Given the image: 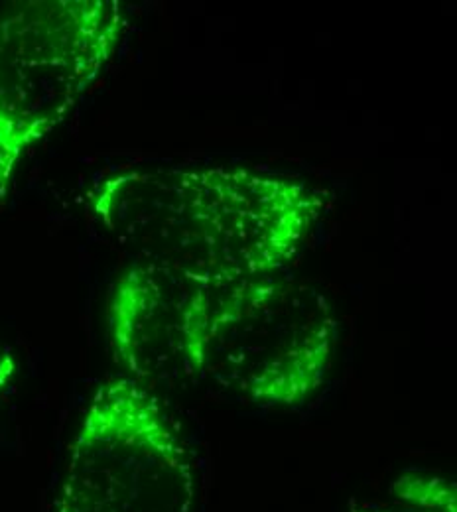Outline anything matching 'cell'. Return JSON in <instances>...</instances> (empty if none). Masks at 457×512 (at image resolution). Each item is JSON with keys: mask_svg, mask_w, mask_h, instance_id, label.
Instances as JSON below:
<instances>
[{"mask_svg": "<svg viewBox=\"0 0 457 512\" xmlns=\"http://www.w3.org/2000/svg\"><path fill=\"white\" fill-rule=\"evenodd\" d=\"M93 213L138 262L227 288L284 264L308 227L310 199L247 170H125L101 182Z\"/></svg>", "mask_w": 457, "mask_h": 512, "instance_id": "1", "label": "cell"}, {"mask_svg": "<svg viewBox=\"0 0 457 512\" xmlns=\"http://www.w3.org/2000/svg\"><path fill=\"white\" fill-rule=\"evenodd\" d=\"M117 0L0 2V195L26 150L48 136L115 56Z\"/></svg>", "mask_w": 457, "mask_h": 512, "instance_id": "2", "label": "cell"}, {"mask_svg": "<svg viewBox=\"0 0 457 512\" xmlns=\"http://www.w3.org/2000/svg\"><path fill=\"white\" fill-rule=\"evenodd\" d=\"M60 512H196V475L158 400L129 377L101 384L69 451Z\"/></svg>", "mask_w": 457, "mask_h": 512, "instance_id": "3", "label": "cell"}, {"mask_svg": "<svg viewBox=\"0 0 457 512\" xmlns=\"http://www.w3.org/2000/svg\"><path fill=\"white\" fill-rule=\"evenodd\" d=\"M335 320L326 300L270 276L219 288L203 375L270 406L304 402L326 377Z\"/></svg>", "mask_w": 457, "mask_h": 512, "instance_id": "4", "label": "cell"}, {"mask_svg": "<svg viewBox=\"0 0 457 512\" xmlns=\"http://www.w3.org/2000/svg\"><path fill=\"white\" fill-rule=\"evenodd\" d=\"M217 290L172 268L132 264L107 306L111 347L127 377L142 386L201 377Z\"/></svg>", "mask_w": 457, "mask_h": 512, "instance_id": "5", "label": "cell"}, {"mask_svg": "<svg viewBox=\"0 0 457 512\" xmlns=\"http://www.w3.org/2000/svg\"><path fill=\"white\" fill-rule=\"evenodd\" d=\"M392 493L422 512H457V479L408 473L392 483Z\"/></svg>", "mask_w": 457, "mask_h": 512, "instance_id": "6", "label": "cell"}, {"mask_svg": "<svg viewBox=\"0 0 457 512\" xmlns=\"http://www.w3.org/2000/svg\"><path fill=\"white\" fill-rule=\"evenodd\" d=\"M16 371H18L16 357L12 355V351L8 347H4L0 343V396L8 388V384L12 383Z\"/></svg>", "mask_w": 457, "mask_h": 512, "instance_id": "7", "label": "cell"}]
</instances>
